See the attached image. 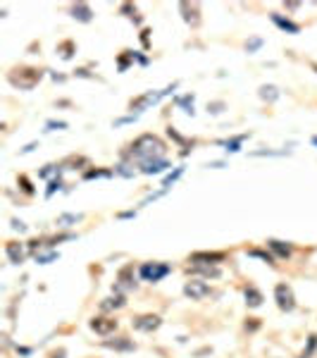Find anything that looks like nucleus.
<instances>
[{
    "instance_id": "bb28decb",
    "label": "nucleus",
    "mask_w": 317,
    "mask_h": 358,
    "mask_svg": "<svg viewBox=\"0 0 317 358\" xmlns=\"http://www.w3.org/2000/svg\"><path fill=\"white\" fill-rule=\"evenodd\" d=\"M251 256H258V258H265L267 263H272V258L267 256V253H263V251H251Z\"/></svg>"
},
{
    "instance_id": "f257e3e1",
    "label": "nucleus",
    "mask_w": 317,
    "mask_h": 358,
    "mask_svg": "<svg viewBox=\"0 0 317 358\" xmlns=\"http://www.w3.org/2000/svg\"><path fill=\"white\" fill-rule=\"evenodd\" d=\"M165 156V144L163 138H157L155 134H143L131 144V158H136L138 163H148V160H157Z\"/></svg>"
},
{
    "instance_id": "6ab92c4d",
    "label": "nucleus",
    "mask_w": 317,
    "mask_h": 358,
    "mask_svg": "<svg viewBox=\"0 0 317 358\" xmlns=\"http://www.w3.org/2000/svg\"><path fill=\"white\" fill-rule=\"evenodd\" d=\"M260 98H263V101H277V98H279V91H277L274 86H263V89H260Z\"/></svg>"
},
{
    "instance_id": "412c9836",
    "label": "nucleus",
    "mask_w": 317,
    "mask_h": 358,
    "mask_svg": "<svg viewBox=\"0 0 317 358\" xmlns=\"http://www.w3.org/2000/svg\"><path fill=\"white\" fill-rule=\"evenodd\" d=\"M244 138H246V134H241V136L231 138V141H224L226 151H231V153H236V151H239V146H241V141H244Z\"/></svg>"
},
{
    "instance_id": "4be33fe9",
    "label": "nucleus",
    "mask_w": 317,
    "mask_h": 358,
    "mask_svg": "<svg viewBox=\"0 0 317 358\" xmlns=\"http://www.w3.org/2000/svg\"><path fill=\"white\" fill-rule=\"evenodd\" d=\"M196 272H203L208 277H219V267H205V265H196Z\"/></svg>"
},
{
    "instance_id": "39448f33",
    "label": "nucleus",
    "mask_w": 317,
    "mask_h": 358,
    "mask_svg": "<svg viewBox=\"0 0 317 358\" xmlns=\"http://www.w3.org/2000/svg\"><path fill=\"white\" fill-rule=\"evenodd\" d=\"M274 299H277V306L286 313L293 311V306H296V301H293V292H291L289 284H277V289H274Z\"/></svg>"
},
{
    "instance_id": "2eb2a0df",
    "label": "nucleus",
    "mask_w": 317,
    "mask_h": 358,
    "mask_svg": "<svg viewBox=\"0 0 317 358\" xmlns=\"http://www.w3.org/2000/svg\"><path fill=\"white\" fill-rule=\"evenodd\" d=\"M272 22H274L277 27H281L284 31H291V34H298V31H300L298 24H293V22H289V19H284L281 15H277V12L272 15Z\"/></svg>"
},
{
    "instance_id": "7ed1b4c3",
    "label": "nucleus",
    "mask_w": 317,
    "mask_h": 358,
    "mask_svg": "<svg viewBox=\"0 0 317 358\" xmlns=\"http://www.w3.org/2000/svg\"><path fill=\"white\" fill-rule=\"evenodd\" d=\"M167 272H170L167 263H143L141 265V277L148 279V282H160Z\"/></svg>"
},
{
    "instance_id": "aec40b11",
    "label": "nucleus",
    "mask_w": 317,
    "mask_h": 358,
    "mask_svg": "<svg viewBox=\"0 0 317 358\" xmlns=\"http://www.w3.org/2000/svg\"><path fill=\"white\" fill-rule=\"evenodd\" d=\"M181 172H184V167H177V170H174L172 175H170L167 179H165V184H163V189H165V191H167V189H170V186H172V184L177 182V179H179V177H181Z\"/></svg>"
},
{
    "instance_id": "f3484780",
    "label": "nucleus",
    "mask_w": 317,
    "mask_h": 358,
    "mask_svg": "<svg viewBox=\"0 0 317 358\" xmlns=\"http://www.w3.org/2000/svg\"><path fill=\"white\" fill-rule=\"evenodd\" d=\"M246 303L253 306V308H258V306L263 303V294H260L255 287H248V289H246Z\"/></svg>"
},
{
    "instance_id": "423d86ee",
    "label": "nucleus",
    "mask_w": 317,
    "mask_h": 358,
    "mask_svg": "<svg viewBox=\"0 0 317 358\" xmlns=\"http://www.w3.org/2000/svg\"><path fill=\"white\" fill-rule=\"evenodd\" d=\"M170 91H174V86H167L165 91H155V93H143L141 98H136V101H131V108H136V110L141 112V110H145L150 103H157L163 96H167Z\"/></svg>"
},
{
    "instance_id": "20e7f679",
    "label": "nucleus",
    "mask_w": 317,
    "mask_h": 358,
    "mask_svg": "<svg viewBox=\"0 0 317 358\" xmlns=\"http://www.w3.org/2000/svg\"><path fill=\"white\" fill-rule=\"evenodd\" d=\"M184 294L189 296L191 301H200V299H205V296L210 294V284L203 282V279H191V282H186V287H184Z\"/></svg>"
},
{
    "instance_id": "1a4fd4ad",
    "label": "nucleus",
    "mask_w": 317,
    "mask_h": 358,
    "mask_svg": "<svg viewBox=\"0 0 317 358\" xmlns=\"http://www.w3.org/2000/svg\"><path fill=\"white\" fill-rule=\"evenodd\" d=\"M160 318L157 315H141V318H136L134 320V327L136 330H141V332H153L160 327Z\"/></svg>"
},
{
    "instance_id": "c85d7f7f",
    "label": "nucleus",
    "mask_w": 317,
    "mask_h": 358,
    "mask_svg": "<svg viewBox=\"0 0 317 358\" xmlns=\"http://www.w3.org/2000/svg\"><path fill=\"white\" fill-rule=\"evenodd\" d=\"M55 127H57V129H64L67 124H64V122H48V129H55Z\"/></svg>"
},
{
    "instance_id": "c756f323",
    "label": "nucleus",
    "mask_w": 317,
    "mask_h": 358,
    "mask_svg": "<svg viewBox=\"0 0 317 358\" xmlns=\"http://www.w3.org/2000/svg\"><path fill=\"white\" fill-rule=\"evenodd\" d=\"M57 186H60V182H57V179H55V182H50V186H48V196H53V191L57 189Z\"/></svg>"
},
{
    "instance_id": "4468645a",
    "label": "nucleus",
    "mask_w": 317,
    "mask_h": 358,
    "mask_svg": "<svg viewBox=\"0 0 317 358\" xmlns=\"http://www.w3.org/2000/svg\"><path fill=\"white\" fill-rule=\"evenodd\" d=\"M105 346H108V349H115V351H134V341L119 337V339L105 341Z\"/></svg>"
},
{
    "instance_id": "ddd939ff",
    "label": "nucleus",
    "mask_w": 317,
    "mask_h": 358,
    "mask_svg": "<svg viewBox=\"0 0 317 358\" xmlns=\"http://www.w3.org/2000/svg\"><path fill=\"white\" fill-rule=\"evenodd\" d=\"M124 306V296H110V299H105V301H100V311H117V308H122Z\"/></svg>"
},
{
    "instance_id": "9b49d317",
    "label": "nucleus",
    "mask_w": 317,
    "mask_h": 358,
    "mask_svg": "<svg viewBox=\"0 0 317 358\" xmlns=\"http://www.w3.org/2000/svg\"><path fill=\"white\" fill-rule=\"evenodd\" d=\"M5 253H8V258L12 263H22V260H24V248H22V244H17V241H10L8 246H5Z\"/></svg>"
},
{
    "instance_id": "7c9ffc66",
    "label": "nucleus",
    "mask_w": 317,
    "mask_h": 358,
    "mask_svg": "<svg viewBox=\"0 0 317 358\" xmlns=\"http://www.w3.org/2000/svg\"><path fill=\"white\" fill-rule=\"evenodd\" d=\"M312 144H315V146H317V136H315V138H312Z\"/></svg>"
},
{
    "instance_id": "a878e982",
    "label": "nucleus",
    "mask_w": 317,
    "mask_h": 358,
    "mask_svg": "<svg viewBox=\"0 0 317 358\" xmlns=\"http://www.w3.org/2000/svg\"><path fill=\"white\" fill-rule=\"evenodd\" d=\"M57 258V253H48V256H38V263H50V260H55Z\"/></svg>"
},
{
    "instance_id": "0eeeda50",
    "label": "nucleus",
    "mask_w": 317,
    "mask_h": 358,
    "mask_svg": "<svg viewBox=\"0 0 317 358\" xmlns=\"http://www.w3.org/2000/svg\"><path fill=\"white\" fill-rule=\"evenodd\" d=\"M179 10L184 15V22L191 27H198L200 24V5L198 3H179Z\"/></svg>"
},
{
    "instance_id": "a211bd4d",
    "label": "nucleus",
    "mask_w": 317,
    "mask_h": 358,
    "mask_svg": "<svg viewBox=\"0 0 317 358\" xmlns=\"http://www.w3.org/2000/svg\"><path fill=\"white\" fill-rule=\"evenodd\" d=\"M270 248L277 253V256H281V258H289L291 256V246L289 244H284V241H277V239H272L270 241Z\"/></svg>"
},
{
    "instance_id": "5701e85b",
    "label": "nucleus",
    "mask_w": 317,
    "mask_h": 358,
    "mask_svg": "<svg viewBox=\"0 0 317 358\" xmlns=\"http://www.w3.org/2000/svg\"><path fill=\"white\" fill-rule=\"evenodd\" d=\"M112 172L110 170H91V172H86V179H93V177H110Z\"/></svg>"
},
{
    "instance_id": "dca6fc26",
    "label": "nucleus",
    "mask_w": 317,
    "mask_h": 358,
    "mask_svg": "<svg viewBox=\"0 0 317 358\" xmlns=\"http://www.w3.org/2000/svg\"><path fill=\"white\" fill-rule=\"evenodd\" d=\"M222 253H193L191 256V260L196 263V265H203V263H217V260H222Z\"/></svg>"
},
{
    "instance_id": "f03ea898",
    "label": "nucleus",
    "mask_w": 317,
    "mask_h": 358,
    "mask_svg": "<svg viewBox=\"0 0 317 358\" xmlns=\"http://www.w3.org/2000/svg\"><path fill=\"white\" fill-rule=\"evenodd\" d=\"M43 72L41 69H34V67H19L15 72L10 74V82L19 86V89H34L38 82H41Z\"/></svg>"
},
{
    "instance_id": "cd10ccee",
    "label": "nucleus",
    "mask_w": 317,
    "mask_h": 358,
    "mask_svg": "<svg viewBox=\"0 0 317 358\" xmlns=\"http://www.w3.org/2000/svg\"><path fill=\"white\" fill-rule=\"evenodd\" d=\"M260 43H263L260 38H253V41L248 43V50H255V48H260Z\"/></svg>"
},
{
    "instance_id": "9d476101",
    "label": "nucleus",
    "mask_w": 317,
    "mask_h": 358,
    "mask_svg": "<svg viewBox=\"0 0 317 358\" xmlns=\"http://www.w3.org/2000/svg\"><path fill=\"white\" fill-rule=\"evenodd\" d=\"M170 163L165 160V158H157V160H148V163H141V172L145 175H160L163 170H167Z\"/></svg>"
},
{
    "instance_id": "6e6552de",
    "label": "nucleus",
    "mask_w": 317,
    "mask_h": 358,
    "mask_svg": "<svg viewBox=\"0 0 317 358\" xmlns=\"http://www.w3.org/2000/svg\"><path fill=\"white\" fill-rule=\"evenodd\" d=\"M91 330L98 332V334H112L117 330V320H110V318H93L91 320Z\"/></svg>"
},
{
    "instance_id": "393cba45",
    "label": "nucleus",
    "mask_w": 317,
    "mask_h": 358,
    "mask_svg": "<svg viewBox=\"0 0 317 358\" xmlns=\"http://www.w3.org/2000/svg\"><path fill=\"white\" fill-rule=\"evenodd\" d=\"M19 184H22V189H24L27 193H31V191H34V189H31V184H29V179H27V177H19Z\"/></svg>"
},
{
    "instance_id": "b1692460",
    "label": "nucleus",
    "mask_w": 317,
    "mask_h": 358,
    "mask_svg": "<svg viewBox=\"0 0 317 358\" xmlns=\"http://www.w3.org/2000/svg\"><path fill=\"white\" fill-rule=\"evenodd\" d=\"M76 220H79V215H62V218H57V225L67 227L69 222H76Z\"/></svg>"
},
{
    "instance_id": "f8f14e48",
    "label": "nucleus",
    "mask_w": 317,
    "mask_h": 358,
    "mask_svg": "<svg viewBox=\"0 0 317 358\" xmlns=\"http://www.w3.org/2000/svg\"><path fill=\"white\" fill-rule=\"evenodd\" d=\"M91 15H93V12H91V8L86 3H76L72 8V17L79 19V22H91Z\"/></svg>"
}]
</instances>
